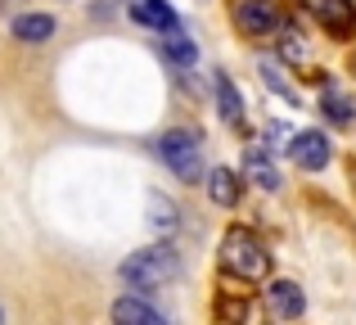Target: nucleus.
Here are the masks:
<instances>
[{
  "label": "nucleus",
  "instance_id": "nucleus-1",
  "mask_svg": "<svg viewBox=\"0 0 356 325\" xmlns=\"http://www.w3.org/2000/svg\"><path fill=\"white\" fill-rule=\"evenodd\" d=\"M221 267H226L230 276H239V280H266L270 253H266V244H261L252 230L230 226L226 239H221Z\"/></svg>",
  "mask_w": 356,
  "mask_h": 325
},
{
  "label": "nucleus",
  "instance_id": "nucleus-2",
  "mask_svg": "<svg viewBox=\"0 0 356 325\" xmlns=\"http://www.w3.org/2000/svg\"><path fill=\"white\" fill-rule=\"evenodd\" d=\"M176 276H181V253L172 244H149L122 262V280L136 290H154V285H167Z\"/></svg>",
  "mask_w": 356,
  "mask_h": 325
},
{
  "label": "nucleus",
  "instance_id": "nucleus-3",
  "mask_svg": "<svg viewBox=\"0 0 356 325\" xmlns=\"http://www.w3.org/2000/svg\"><path fill=\"white\" fill-rule=\"evenodd\" d=\"M158 154H163V163L172 167L181 181H199L203 176V145L194 132H167L163 145H158Z\"/></svg>",
  "mask_w": 356,
  "mask_h": 325
},
{
  "label": "nucleus",
  "instance_id": "nucleus-4",
  "mask_svg": "<svg viewBox=\"0 0 356 325\" xmlns=\"http://www.w3.org/2000/svg\"><path fill=\"white\" fill-rule=\"evenodd\" d=\"M235 23L243 36H266L280 27V9L275 0H235Z\"/></svg>",
  "mask_w": 356,
  "mask_h": 325
},
{
  "label": "nucleus",
  "instance_id": "nucleus-5",
  "mask_svg": "<svg viewBox=\"0 0 356 325\" xmlns=\"http://www.w3.org/2000/svg\"><path fill=\"white\" fill-rule=\"evenodd\" d=\"M289 154H293L298 167L321 172V167L334 159V145H330V136H325V132H298V136H289Z\"/></svg>",
  "mask_w": 356,
  "mask_h": 325
},
{
  "label": "nucleus",
  "instance_id": "nucleus-6",
  "mask_svg": "<svg viewBox=\"0 0 356 325\" xmlns=\"http://www.w3.org/2000/svg\"><path fill=\"white\" fill-rule=\"evenodd\" d=\"M266 308H270V317L275 321H298L307 312V299H302V285H293V280H275L266 290Z\"/></svg>",
  "mask_w": 356,
  "mask_h": 325
},
{
  "label": "nucleus",
  "instance_id": "nucleus-7",
  "mask_svg": "<svg viewBox=\"0 0 356 325\" xmlns=\"http://www.w3.org/2000/svg\"><path fill=\"white\" fill-rule=\"evenodd\" d=\"M113 325H167V317L149 308V299H140V294H122L113 303Z\"/></svg>",
  "mask_w": 356,
  "mask_h": 325
},
{
  "label": "nucleus",
  "instance_id": "nucleus-8",
  "mask_svg": "<svg viewBox=\"0 0 356 325\" xmlns=\"http://www.w3.org/2000/svg\"><path fill=\"white\" fill-rule=\"evenodd\" d=\"M243 176H248L252 185H261V190H280V172H275V163H270V154L261 150V145H248V150H243Z\"/></svg>",
  "mask_w": 356,
  "mask_h": 325
},
{
  "label": "nucleus",
  "instance_id": "nucleus-9",
  "mask_svg": "<svg viewBox=\"0 0 356 325\" xmlns=\"http://www.w3.org/2000/svg\"><path fill=\"white\" fill-rule=\"evenodd\" d=\"M316 18H321L334 36H352L356 32V5L352 0H321V5H316Z\"/></svg>",
  "mask_w": 356,
  "mask_h": 325
},
{
  "label": "nucleus",
  "instance_id": "nucleus-10",
  "mask_svg": "<svg viewBox=\"0 0 356 325\" xmlns=\"http://www.w3.org/2000/svg\"><path fill=\"white\" fill-rule=\"evenodd\" d=\"M131 18L145 23V27H154V32H176V27H181L167 0H131Z\"/></svg>",
  "mask_w": 356,
  "mask_h": 325
},
{
  "label": "nucleus",
  "instance_id": "nucleus-11",
  "mask_svg": "<svg viewBox=\"0 0 356 325\" xmlns=\"http://www.w3.org/2000/svg\"><path fill=\"white\" fill-rule=\"evenodd\" d=\"M14 36H18V41H27V45H41V41H50V36H54V18L41 14V9H36V14H18L14 18Z\"/></svg>",
  "mask_w": 356,
  "mask_h": 325
},
{
  "label": "nucleus",
  "instance_id": "nucleus-12",
  "mask_svg": "<svg viewBox=\"0 0 356 325\" xmlns=\"http://www.w3.org/2000/svg\"><path fill=\"white\" fill-rule=\"evenodd\" d=\"M239 176L230 172V167H217V172H208V194H212V203H221V208H235L239 203Z\"/></svg>",
  "mask_w": 356,
  "mask_h": 325
},
{
  "label": "nucleus",
  "instance_id": "nucleus-13",
  "mask_svg": "<svg viewBox=\"0 0 356 325\" xmlns=\"http://www.w3.org/2000/svg\"><path fill=\"white\" fill-rule=\"evenodd\" d=\"M163 54H167V63H176V68H190V63L199 59V45L176 27V32H163Z\"/></svg>",
  "mask_w": 356,
  "mask_h": 325
},
{
  "label": "nucleus",
  "instance_id": "nucleus-14",
  "mask_svg": "<svg viewBox=\"0 0 356 325\" xmlns=\"http://www.w3.org/2000/svg\"><path fill=\"white\" fill-rule=\"evenodd\" d=\"M217 104H221V118H226L230 127H239V122H243V104H239V90H235V81H230L226 72H217Z\"/></svg>",
  "mask_w": 356,
  "mask_h": 325
},
{
  "label": "nucleus",
  "instance_id": "nucleus-15",
  "mask_svg": "<svg viewBox=\"0 0 356 325\" xmlns=\"http://www.w3.org/2000/svg\"><path fill=\"white\" fill-rule=\"evenodd\" d=\"M321 113L330 118V122H339V127H343V122H352V100L343 95L339 86H330V90L321 95Z\"/></svg>",
  "mask_w": 356,
  "mask_h": 325
},
{
  "label": "nucleus",
  "instance_id": "nucleus-16",
  "mask_svg": "<svg viewBox=\"0 0 356 325\" xmlns=\"http://www.w3.org/2000/svg\"><path fill=\"white\" fill-rule=\"evenodd\" d=\"M149 212H154V226L163 230V235H167V230H176V208L163 199V194H149Z\"/></svg>",
  "mask_w": 356,
  "mask_h": 325
},
{
  "label": "nucleus",
  "instance_id": "nucleus-17",
  "mask_svg": "<svg viewBox=\"0 0 356 325\" xmlns=\"http://www.w3.org/2000/svg\"><path fill=\"white\" fill-rule=\"evenodd\" d=\"M261 72H266V81H270V86L280 90V95H284V100H293V104H298V90L289 86L284 77H280V63H275V59H266V63H261Z\"/></svg>",
  "mask_w": 356,
  "mask_h": 325
},
{
  "label": "nucleus",
  "instance_id": "nucleus-18",
  "mask_svg": "<svg viewBox=\"0 0 356 325\" xmlns=\"http://www.w3.org/2000/svg\"><path fill=\"white\" fill-rule=\"evenodd\" d=\"M221 312H226V321H230V325H239V321H243V303H226Z\"/></svg>",
  "mask_w": 356,
  "mask_h": 325
},
{
  "label": "nucleus",
  "instance_id": "nucleus-19",
  "mask_svg": "<svg viewBox=\"0 0 356 325\" xmlns=\"http://www.w3.org/2000/svg\"><path fill=\"white\" fill-rule=\"evenodd\" d=\"M352 190H356V172H352Z\"/></svg>",
  "mask_w": 356,
  "mask_h": 325
}]
</instances>
